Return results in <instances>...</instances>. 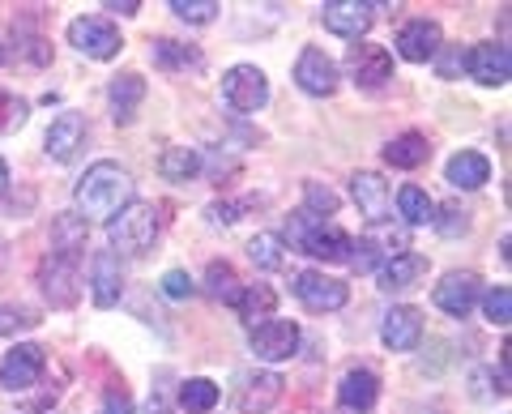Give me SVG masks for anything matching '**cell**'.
<instances>
[{"mask_svg":"<svg viewBox=\"0 0 512 414\" xmlns=\"http://www.w3.org/2000/svg\"><path fill=\"white\" fill-rule=\"evenodd\" d=\"M69 43L90 60H111L124 47L120 30L111 26L107 18H77V22H69Z\"/></svg>","mask_w":512,"mask_h":414,"instance_id":"obj_8","label":"cell"},{"mask_svg":"<svg viewBox=\"0 0 512 414\" xmlns=\"http://www.w3.org/2000/svg\"><path fill=\"white\" fill-rule=\"evenodd\" d=\"M86 141V120L77 116V111H64V116L52 120V129H47V158H56V163H69V158L82 150Z\"/></svg>","mask_w":512,"mask_h":414,"instance_id":"obj_19","label":"cell"},{"mask_svg":"<svg viewBox=\"0 0 512 414\" xmlns=\"http://www.w3.org/2000/svg\"><path fill=\"white\" fill-rule=\"evenodd\" d=\"M466 69L478 86H508L512 56H508L504 43H474L466 52Z\"/></svg>","mask_w":512,"mask_h":414,"instance_id":"obj_14","label":"cell"},{"mask_svg":"<svg viewBox=\"0 0 512 414\" xmlns=\"http://www.w3.org/2000/svg\"><path fill=\"white\" fill-rule=\"evenodd\" d=\"M86 235H90V222L77 214V210L56 214V222H52V252H69V257H82Z\"/></svg>","mask_w":512,"mask_h":414,"instance_id":"obj_26","label":"cell"},{"mask_svg":"<svg viewBox=\"0 0 512 414\" xmlns=\"http://www.w3.org/2000/svg\"><path fill=\"white\" fill-rule=\"evenodd\" d=\"M107 99H111V111H116V124H128L133 120V111H137V103L146 99V82H141L137 73H120V77H111Z\"/></svg>","mask_w":512,"mask_h":414,"instance_id":"obj_25","label":"cell"},{"mask_svg":"<svg viewBox=\"0 0 512 414\" xmlns=\"http://www.w3.org/2000/svg\"><path fill=\"white\" fill-rule=\"evenodd\" d=\"M346 69H350V77H355V86L380 90V86L393 77V56H389V47L355 43V47L346 52Z\"/></svg>","mask_w":512,"mask_h":414,"instance_id":"obj_9","label":"cell"},{"mask_svg":"<svg viewBox=\"0 0 512 414\" xmlns=\"http://www.w3.org/2000/svg\"><path fill=\"white\" fill-rule=\"evenodd\" d=\"M163 295L167 299H188L192 295V278L184 274V269H167L163 274Z\"/></svg>","mask_w":512,"mask_h":414,"instance_id":"obj_40","label":"cell"},{"mask_svg":"<svg viewBox=\"0 0 512 414\" xmlns=\"http://www.w3.org/2000/svg\"><path fill=\"white\" fill-rule=\"evenodd\" d=\"M158 171H163V180H171V184H188L192 175L201 171V150L171 146V150H163V158H158Z\"/></svg>","mask_w":512,"mask_h":414,"instance_id":"obj_28","label":"cell"},{"mask_svg":"<svg viewBox=\"0 0 512 414\" xmlns=\"http://www.w3.org/2000/svg\"><path fill=\"white\" fill-rule=\"evenodd\" d=\"M39 282H43V295L52 299L56 308H73L77 304V286H82V274H77V257L69 252H47V261L39 269Z\"/></svg>","mask_w":512,"mask_h":414,"instance_id":"obj_4","label":"cell"},{"mask_svg":"<svg viewBox=\"0 0 512 414\" xmlns=\"http://www.w3.org/2000/svg\"><path fill=\"white\" fill-rule=\"evenodd\" d=\"M146 414H167V402H163V397H150V406H146Z\"/></svg>","mask_w":512,"mask_h":414,"instance_id":"obj_44","label":"cell"},{"mask_svg":"<svg viewBox=\"0 0 512 414\" xmlns=\"http://www.w3.org/2000/svg\"><path fill=\"white\" fill-rule=\"evenodd\" d=\"M239 214H244V205H235V201H214V205H210V218L222 222V227L239 222Z\"/></svg>","mask_w":512,"mask_h":414,"instance_id":"obj_41","label":"cell"},{"mask_svg":"<svg viewBox=\"0 0 512 414\" xmlns=\"http://www.w3.org/2000/svg\"><path fill=\"white\" fill-rule=\"evenodd\" d=\"M320 22L333 35L359 43L367 35V26H372V5H363V0H329V5H320Z\"/></svg>","mask_w":512,"mask_h":414,"instance_id":"obj_15","label":"cell"},{"mask_svg":"<svg viewBox=\"0 0 512 414\" xmlns=\"http://www.w3.org/2000/svg\"><path fill=\"white\" fill-rule=\"evenodd\" d=\"M376 397H380V380H376V372L355 368V372H346V376H342L338 402H342L346 410H372V406H376Z\"/></svg>","mask_w":512,"mask_h":414,"instance_id":"obj_22","label":"cell"},{"mask_svg":"<svg viewBox=\"0 0 512 414\" xmlns=\"http://www.w3.org/2000/svg\"><path fill=\"white\" fill-rule=\"evenodd\" d=\"M278 397H282V376L278 372H261V376L248 380L244 393H239V410L244 414H265V410L278 406Z\"/></svg>","mask_w":512,"mask_h":414,"instance_id":"obj_23","label":"cell"},{"mask_svg":"<svg viewBox=\"0 0 512 414\" xmlns=\"http://www.w3.org/2000/svg\"><path fill=\"white\" fill-rule=\"evenodd\" d=\"M5 188H9V167H5V158H0V197H5Z\"/></svg>","mask_w":512,"mask_h":414,"instance_id":"obj_45","label":"cell"},{"mask_svg":"<svg viewBox=\"0 0 512 414\" xmlns=\"http://www.w3.org/2000/svg\"><path fill=\"white\" fill-rule=\"evenodd\" d=\"M440 47H444V35L431 18H414L402 26V35H397V52H402V60H410V65H423V60L440 56Z\"/></svg>","mask_w":512,"mask_h":414,"instance_id":"obj_17","label":"cell"},{"mask_svg":"<svg viewBox=\"0 0 512 414\" xmlns=\"http://www.w3.org/2000/svg\"><path fill=\"white\" fill-rule=\"evenodd\" d=\"M436 214H440V218L431 222V227H436L440 235H448V240H457V235H466V231H470V214L461 210L457 201H448L444 210H436Z\"/></svg>","mask_w":512,"mask_h":414,"instance_id":"obj_36","label":"cell"},{"mask_svg":"<svg viewBox=\"0 0 512 414\" xmlns=\"http://www.w3.org/2000/svg\"><path fill=\"white\" fill-rule=\"evenodd\" d=\"M427 274V257L423 252H402V257H393V261H384L376 269V278H380V291H410L414 282H419Z\"/></svg>","mask_w":512,"mask_h":414,"instance_id":"obj_20","label":"cell"},{"mask_svg":"<svg viewBox=\"0 0 512 414\" xmlns=\"http://www.w3.org/2000/svg\"><path fill=\"white\" fill-rule=\"evenodd\" d=\"M43 368H47L43 346L22 342V346L9 350L5 363H0V385H5L9 393H22V389H30V385H35V380L43 376Z\"/></svg>","mask_w":512,"mask_h":414,"instance_id":"obj_12","label":"cell"},{"mask_svg":"<svg viewBox=\"0 0 512 414\" xmlns=\"http://www.w3.org/2000/svg\"><path fill=\"white\" fill-rule=\"evenodd\" d=\"M73 201H77V214L86 222L90 218L111 222L128 201H133V175H128L120 163H94L82 180H77Z\"/></svg>","mask_w":512,"mask_h":414,"instance_id":"obj_1","label":"cell"},{"mask_svg":"<svg viewBox=\"0 0 512 414\" xmlns=\"http://www.w3.org/2000/svg\"><path fill=\"white\" fill-rule=\"evenodd\" d=\"M158 210L150 201H128L124 210L107 222V240L116 252H124V257H141L154 240H158Z\"/></svg>","mask_w":512,"mask_h":414,"instance_id":"obj_2","label":"cell"},{"mask_svg":"<svg viewBox=\"0 0 512 414\" xmlns=\"http://www.w3.org/2000/svg\"><path fill=\"white\" fill-rule=\"evenodd\" d=\"M0 261H5V252H0Z\"/></svg>","mask_w":512,"mask_h":414,"instance_id":"obj_46","label":"cell"},{"mask_svg":"<svg viewBox=\"0 0 512 414\" xmlns=\"http://www.w3.org/2000/svg\"><path fill=\"white\" fill-rule=\"evenodd\" d=\"M26 116H30V103L18 99L13 90L0 86V137H5V133H18L22 124H26Z\"/></svg>","mask_w":512,"mask_h":414,"instance_id":"obj_34","label":"cell"},{"mask_svg":"<svg viewBox=\"0 0 512 414\" xmlns=\"http://www.w3.org/2000/svg\"><path fill=\"white\" fill-rule=\"evenodd\" d=\"M124 295V269L116 252H94L90 257V299L99 308H116Z\"/></svg>","mask_w":512,"mask_h":414,"instance_id":"obj_16","label":"cell"},{"mask_svg":"<svg viewBox=\"0 0 512 414\" xmlns=\"http://www.w3.org/2000/svg\"><path fill=\"white\" fill-rule=\"evenodd\" d=\"M295 82L303 94H316V99H329L338 90V65L320 52V47H303V56L295 60Z\"/></svg>","mask_w":512,"mask_h":414,"instance_id":"obj_13","label":"cell"},{"mask_svg":"<svg viewBox=\"0 0 512 414\" xmlns=\"http://www.w3.org/2000/svg\"><path fill=\"white\" fill-rule=\"evenodd\" d=\"M248 257H252L256 269H282V265H286V240H282V235H274V231L252 235Z\"/></svg>","mask_w":512,"mask_h":414,"instance_id":"obj_30","label":"cell"},{"mask_svg":"<svg viewBox=\"0 0 512 414\" xmlns=\"http://www.w3.org/2000/svg\"><path fill=\"white\" fill-rule=\"evenodd\" d=\"M222 99L235 111H261L269 103V82L256 65H235L222 73Z\"/></svg>","mask_w":512,"mask_h":414,"instance_id":"obj_5","label":"cell"},{"mask_svg":"<svg viewBox=\"0 0 512 414\" xmlns=\"http://www.w3.org/2000/svg\"><path fill=\"white\" fill-rule=\"evenodd\" d=\"M295 299L308 312H338L346 304V282L338 278H329V274H320V269H303V274H295Z\"/></svg>","mask_w":512,"mask_h":414,"instance_id":"obj_6","label":"cell"},{"mask_svg":"<svg viewBox=\"0 0 512 414\" xmlns=\"http://www.w3.org/2000/svg\"><path fill=\"white\" fill-rule=\"evenodd\" d=\"M350 197H355L359 214L372 222V227H384V222L393 218V193H389V184H384V175H376V171H359L355 180H350Z\"/></svg>","mask_w":512,"mask_h":414,"instance_id":"obj_10","label":"cell"},{"mask_svg":"<svg viewBox=\"0 0 512 414\" xmlns=\"http://www.w3.org/2000/svg\"><path fill=\"white\" fill-rule=\"evenodd\" d=\"M30 325H39V312H30V308H0V338H9V333H18V329H30Z\"/></svg>","mask_w":512,"mask_h":414,"instance_id":"obj_39","label":"cell"},{"mask_svg":"<svg viewBox=\"0 0 512 414\" xmlns=\"http://www.w3.org/2000/svg\"><path fill=\"white\" fill-rule=\"evenodd\" d=\"M397 214H402L410 227H427V222H436V201H431L419 184H406L402 193H397Z\"/></svg>","mask_w":512,"mask_h":414,"instance_id":"obj_29","label":"cell"},{"mask_svg":"<svg viewBox=\"0 0 512 414\" xmlns=\"http://www.w3.org/2000/svg\"><path fill=\"white\" fill-rule=\"evenodd\" d=\"M103 414H128V397H124V389L120 393H107V410Z\"/></svg>","mask_w":512,"mask_h":414,"instance_id":"obj_42","label":"cell"},{"mask_svg":"<svg viewBox=\"0 0 512 414\" xmlns=\"http://www.w3.org/2000/svg\"><path fill=\"white\" fill-rule=\"evenodd\" d=\"M278 308V291L274 286H265V282H256V286H244L235 299V312H239V321L244 325H256V321H269Z\"/></svg>","mask_w":512,"mask_h":414,"instance_id":"obj_24","label":"cell"},{"mask_svg":"<svg viewBox=\"0 0 512 414\" xmlns=\"http://www.w3.org/2000/svg\"><path fill=\"white\" fill-rule=\"evenodd\" d=\"M171 13L175 18H184V22H192V26H205V22H214L218 0H171Z\"/></svg>","mask_w":512,"mask_h":414,"instance_id":"obj_35","label":"cell"},{"mask_svg":"<svg viewBox=\"0 0 512 414\" xmlns=\"http://www.w3.org/2000/svg\"><path fill=\"white\" fill-rule=\"evenodd\" d=\"M107 9L111 13H137V0H124V5H120V0H107Z\"/></svg>","mask_w":512,"mask_h":414,"instance_id":"obj_43","label":"cell"},{"mask_svg":"<svg viewBox=\"0 0 512 414\" xmlns=\"http://www.w3.org/2000/svg\"><path fill=\"white\" fill-rule=\"evenodd\" d=\"M291 240L316 261H350V248H355V240L342 227H333V222L316 218L308 210H299L291 218Z\"/></svg>","mask_w":512,"mask_h":414,"instance_id":"obj_3","label":"cell"},{"mask_svg":"<svg viewBox=\"0 0 512 414\" xmlns=\"http://www.w3.org/2000/svg\"><path fill=\"white\" fill-rule=\"evenodd\" d=\"M252 350H256V359H269V363L291 359L299 350V325L295 321H278V316L252 325Z\"/></svg>","mask_w":512,"mask_h":414,"instance_id":"obj_11","label":"cell"},{"mask_svg":"<svg viewBox=\"0 0 512 414\" xmlns=\"http://www.w3.org/2000/svg\"><path fill=\"white\" fill-rule=\"evenodd\" d=\"M483 312L491 325H508L512 321V291L508 286H491V291L483 295Z\"/></svg>","mask_w":512,"mask_h":414,"instance_id":"obj_37","label":"cell"},{"mask_svg":"<svg viewBox=\"0 0 512 414\" xmlns=\"http://www.w3.org/2000/svg\"><path fill=\"white\" fill-rule=\"evenodd\" d=\"M180 406L188 414H205V410H214L218 406V385L214 380H205V376H192L180 385Z\"/></svg>","mask_w":512,"mask_h":414,"instance_id":"obj_31","label":"cell"},{"mask_svg":"<svg viewBox=\"0 0 512 414\" xmlns=\"http://www.w3.org/2000/svg\"><path fill=\"white\" fill-rule=\"evenodd\" d=\"M380 338L389 350H414L423 342V312L410 308V304H397L380 325Z\"/></svg>","mask_w":512,"mask_h":414,"instance_id":"obj_18","label":"cell"},{"mask_svg":"<svg viewBox=\"0 0 512 414\" xmlns=\"http://www.w3.org/2000/svg\"><path fill=\"white\" fill-rule=\"evenodd\" d=\"M491 180V163H487V154H478V150H461L448 158V184L453 188H466V193H474V188H483Z\"/></svg>","mask_w":512,"mask_h":414,"instance_id":"obj_21","label":"cell"},{"mask_svg":"<svg viewBox=\"0 0 512 414\" xmlns=\"http://www.w3.org/2000/svg\"><path fill=\"white\" fill-rule=\"evenodd\" d=\"M478 295H483V278L470 274V269H453V274H444L436 286V308L457 316V321H466L478 304Z\"/></svg>","mask_w":512,"mask_h":414,"instance_id":"obj_7","label":"cell"},{"mask_svg":"<svg viewBox=\"0 0 512 414\" xmlns=\"http://www.w3.org/2000/svg\"><path fill=\"white\" fill-rule=\"evenodd\" d=\"M154 60L163 69H201V52L188 43H175V39H158L154 43Z\"/></svg>","mask_w":512,"mask_h":414,"instance_id":"obj_33","label":"cell"},{"mask_svg":"<svg viewBox=\"0 0 512 414\" xmlns=\"http://www.w3.org/2000/svg\"><path fill=\"white\" fill-rule=\"evenodd\" d=\"M303 201H308V214H316V218H325V214L338 210V193H333V188H320L316 180L303 184Z\"/></svg>","mask_w":512,"mask_h":414,"instance_id":"obj_38","label":"cell"},{"mask_svg":"<svg viewBox=\"0 0 512 414\" xmlns=\"http://www.w3.org/2000/svg\"><path fill=\"white\" fill-rule=\"evenodd\" d=\"M205 286H210V295L218 299V304H231L235 308V299H239V278H235V269L227 261H214L210 269H205Z\"/></svg>","mask_w":512,"mask_h":414,"instance_id":"obj_32","label":"cell"},{"mask_svg":"<svg viewBox=\"0 0 512 414\" xmlns=\"http://www.w3.org/2000/svg\"><path fill=\"white\" fill-rule=\"evenodd\" d=\"M384 158H389L393 167H402V171H414V167H423L431 158V146H427L423 133H402V137H393L389 146H384Z\"/></svg>","mask_w":512,"mask_h":414,"instance_id":"obj_27","label":"cell"}]
</instances>
